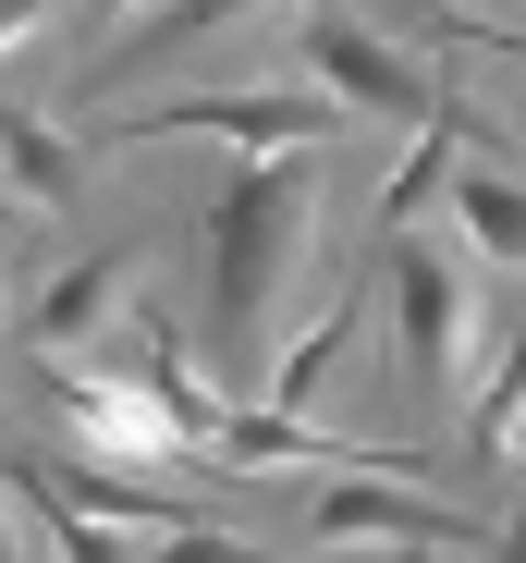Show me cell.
I'll list each match as a JSON object with an SVG mask.
<instances>
[{
	"label": "cell",
	"instance_id": "9",
	"mask_svg": "<svg viewBox=\"0 0 526 563\" xmlns=\"http://www.w3.org/2000/svg\"><path fill=\"white\" fill-rule=\"evenodd\" d=\"M356 319H368V295H331L282 355H270V380H257V405H270V417H306L318 405V380H331V367H343V343H356Z\"/></svg>",
	"mask_w": 526,
	"mask_h": 563
},
{
	"label": "cell",
	"instance_id": "7",
	"mask_svg": "<svg viewBox=\"0 0 526 563\" xmlns=\"http://www.w3.org/2000/svg\"><path fill=\"white\" fill-rule=\"evenodd\" d=\"M135 282H147V245H111V257H74L49 295H37V319H25V355H74V343H99L123 307H135Z\"/></svg>",
	"mask_w": 526,
	"mask_h": 563
},
{
	"label": "cell",
	"instance_id": "14",
	"mask_svg": "<svg viewBox=\"0 0 526 563\" xmlns=\"http://www.w3.org/2000/svg\"><path fill=\"white\" fill-rule=\"evenodd\" d=\"M466 441H478V465H514V453H526V331H502V355H490V380H478Z\"/></svg>",
	"mask_w": 526,
	"mask_h": 563
},
{
	"label": "cell",
	"instance_id": "8",
	"mask_svg": "<svg viewBox=\"0 0 526 563\" xmlns=\"http://www.w3.org/2000/svg\"><path fill=\"white\" fill-rule=\"evenodd\" d=\"M441 209L466 221V245H478L490 269H514V282H526V172H514V159H454Z\"/></svg>",
	"mask_w": 526,
	"mask_h": 563
},
{
	"label": "cell",
	"instance_id": "18",
	"mask_svg": "<svg viewBox=\"0 0 526 563\" xmlns=\"http://www.w3.org/2000/svg\"><path fill=\"white\" fill-rule=\"evenodd\" d=\"M0 563H25V539H13V490H0Z\"/></svg>",
	"mask_w": 526,
	"mask_h": 563
},
{
	"label": "cell",
	"instance_id": "1",
	"mask_svg": "<svg viewBox=\"0 0 526 563\" xmlns=\"http://www.w3.org/2000/svg\"><path fill=\"white\" fill-rule=\"evenodd\" d=\"M318 159L331 147L245 159L233 197L209 209V343L233 367V393H257L282 355V295L306 282V245H318Z\"/></svg>",
	"mask_w": 526,
	"mask_h": 563
},
{
	"label": "cell",
	"instance_id": "6",
	"mask_svg": "<svg viewBox=\"0 0 526 563\" xmlns=\"http://www.w3.org/2000/svg\"><path fill=\"white\" fill-rule=\"evenodd\" d=\"M306 539H318V551L392 539V551H428V563H478L502 527H478V515H454V503H428V490H404V478H331L318 515H306Z\"/></svg>",
	"mask_w": 526,
	"mask_h": 563
},
{
	"label": "cell",
	"instance_id": "10",
	"mask_svg": "<svg viewBox=\"0 0 526 563\" xmlns=\"http://www.w3.org/2000/svg\"><path fill=\"white\" fill-rule=\"evenodd\" d=\"M0 490H13V503L49 527V551H61V563H135V551H123L99 515H86V503H61V490H49V465H25L13 441H0Z\"/></svg>",
	"mask_w": 526,
	"mask_h": 563
},
{
	"label": "cell",
	"instance_id": "13",
	"mask_svg": "<svg viewBox=\"0 0 526 563\" xmlns=\"http://www.w3.org/2000/svg\"><path fill=\"white\" fill-rule=\"evenodd\" d=\"M49 490H61V503H86L99 527H159V539H171V527H197L171 490H147V478H111V465H49Z\"/></svg>",
	"mask_w": 526,
	"mask_h": 563
},
{
	"label": "cell",
	"instance_id": "16",
	"mask_svg": "<svg viewBox=\"0 0 526 563\" xmlns=\"http://www.w3.org/2000/svg\"><path fill=\"white\" fill-rule=\"evenodd\" d=\"M49 13H61V0H0V62H13V49H25V37L49 25Z\"/></svg>",
	"mask_w": 526,
	"mask_h": 563
},
{
	"label": "cell",
	"instance_id": "5",
	"mask_svg": "<svg viewBox=\"0 0 526 563\" xmlns=\"http://www.w3.org/2000/svg\"><path fill=\"white\" fill-rule=\"evenodd\" d=\"M37 405L86 441V465H171L184 453V429H171V405L135 380V367H74V355H25Z\"/></svg>",
	"mask_w": 526,
	"mask_h": 563
},
{
	"label": "cell",
	"instance_id": "17",
	"mask_svg": "<svg viewBox=\"0 0 526 563\" xmlns=\"http://www.w3.org/2000/svg\"><path fill=\"white\" fill-rule=\"evenodd\" d=\"M478 563H526V527H502V539H490V551H478Z\"/></svg>",
	"mask_w": 526,
	"mask_h": 563
},
{
	"label": "cell",
	"instance_id": "4",
	"mask_svg": "<svg viewBox=\"0 0 526 563\" xmlns=\"http://www.w3.org/2000/svg\"><path fill=\"white\" fill-rule=\"evenodd\" d=\"M392 282V343H404V380L416 393H478L466 380V355H478V295H466V269L428 245V233H380V269Z\"/></svg>",
	"mask_w": 526,
	"mask_h": 563
},
{
	"label": "cell",
	"instance_id": "12",
	"mask_svg": "<svg viewBox=\"0 0 526 563\" xmlns=\"http://www.w3.org/2000/svg\"><path fill=\"white\" fill-rule=\"evenodd\" d=\"M0 184H25L37 209H74V197H86V184H74V147H61L37 111H13V99H0Z\"/></svg>",
	"mask_w": 526,
	"mask_h": 563
},
{
	"label": "cell",
	"instance_id": "19",
	"mask_svg": "<svg viewBox=\"0 0 526 563\" xmlns=\"http://www.w3.org/2000/svg\"><path fill=\"white\" fill-rule=\"evenodd\" d=\"M466 37H490V25H466ZM490 49H502V62H526V37H490Z\"/></svg>",
	"mask_w": 526,
	"mask_h": 563
},
{
	"label": "cell",
	"instance_id": "2",
	"mask_svg": "<svg viewBox=\"0 0 526 563\" xmlns=\"http://www.w3.org/2000/svg\"><path fill=\"white\" fill-rule=\"evenodd\" d=\"M294 49H306V86H331V99L356 111V123H404V135H428V123H441L466 159H514V147H502V135L454 99V86H441V74H428V62H404L368 13H343V0H306Z\"/></svg>",
	"mask_w": 526,
	"mask_h": 563
},
{
	"label": "cell",
	"instance_id": "11",
	"mask_svg": "<svg viewBox=\"0 0 526 563\" xmlns=\"http://www.w3.org/2000/svg\"><path fill=\"white\" fill-rule=\"evenodd\" d=\"M245 13H257V0H159L123 49H99V74H86V86H123V74H147V62H171V49H197L209 25H245Z\"/></svg>",
	"mask_w": 526,
	"mask_h": 563
},
{
	"label": "cell",
	"instance_id": "21",
	"mask_svg": "<svg viewBox=\"0 0 526 563\" xmlns=\"http://www.w3.org/2000/svg\"><path fill=\"white\" fill-rule=\"evenodd\" d=\"M404 13H441V0H404Z\"/></svg>",
	"mask_w": 526,
	"mask_h": 563
},
{
	"label": "cell",
	"instance_id": "20",
	"mask_svg": "<svg viewBox=\"0 0 526 563\" xmlns=\"http://www.w3.org/2000/svg\"><path fill=\"white\" fill-rule=\"evenodd\" d=\"M111 13H159V0H111Z\"/></svg>",
	"mask_w": 526,
	"mask_h": 563
},
{
	"label": "cell",
	"instance_id": "15",
	"mask_svg": "<svg viewBox=\"0 0 526 563\" xmlns=\"http://www.w3.org/2000/svg\"><path fill=\"white\" fill-rule=\"evenodd\" d=\"M454 159H466V147H454L441 123H428V135H404V159H392V184H380V233H416V209L454 184Z\"/></svg>",
	"mask_w": 526,
	"mask_h": 563
},
{
	"label": "cell",
	"instance_id": "3",
	"mask_svg": "<svg viewBox=\"0 0 526 563\" xmlns=\"http://www.w3.org/2000/svg\"><path fill=\"white\" fill-rule=\"evenodd\" d=\"M343 111L331 86H245V99H147V111H111V147H159V135H221L245 159H282V147H343Z\"/></svg>",
	"mask_w": 526,
	"mask_h": 563
}]
</instances>
